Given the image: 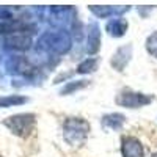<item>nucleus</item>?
Listing matches in <instances>:
<instances>
[{"instance_id":"8","label":"nucleus","mask_w":157,"mask_h":157,"mask_svg":"<svg viewBox=\"0 0 157 157\" xmlns=\"http://www.w3.org/2000/svg\"><path fill=\"white\" fill-rule=\"evenodd\" d=\"M124 123H126V118L121 113H109V115H105L102 118V126L109 127V129H113V130L121 129Z\"/></svg>"},{"instance_id":"5","label":"nucleus","mask_w":157,"mask_h":157,"mask_svg":"<svg viewBox=\"0 0 157 157\" xmlns=\"http://www.w3.org/2000/svg\"><path fill=\"white\" fill-rule=\"evenodd\" d=\"M130 55H132V46H129V44L121 46L112 57V66L116 71H123L127 66V63L130 60Z\"/></svg>"},{"instance_id":"6","label":"nucleus","mask_w":157,"mask_h":157,"mask_svg":"<svg viewBox=\"0 0 157 157\" xmlns=\"http://www.w3.org/2000/svg\"><path fill=\"white\" fill-rule=\"evenodd\" d=\"M127 27H129V24L124 17H115L112 21L107 22L105 25V30L110 36H115V38H121L126 32H127Z\"/></svg>"},{"instance_id":"4","label":"nucleus","mask_w":157,"mask_h":157,"mask_svg":"<svg viewBox=\"0 0 157 157\" xmlns=\"http://www.w3.org/2000/svg\"><path fill=\"white\" fill-rule=\"evenodd\" d=\"M33 123H35L33 115H17V116L10 118V121L6 124L14 130V134H27Z\"/></svg>"},{"instance_id":"3","label":"nucleus","mask_w":157,"mask_h":157,"mask_svg":"<svg viewBox=\"0 0 157 157\" xmlns=\"http://www.w3.org/2000/svg\"><path fill=\"white\" fill-rule=\"evenodd\" d=\"M121 154L123 157H145V149L135 137H124L121 143Z\"/></svg>"},{"instance_id":"9","label":"nucleus","mask_w":157,"mask_h":157,"mask_svg":"<svg viewBox=\"0 0 157 157\" xmlns=\"http://www.w3.org/2000/svg\"><path fill=\"white\" fill-rule=\"evenodd\" d=\"M101 47V32L98 29V25H93L90 29V35H88V47L86 50L90 54H96Z\"/></svg>"},{"instance_id":"1","label":"nucleus","mask_w":157,"mask_h":157,"mask_svg":"<svg viewBox=\"0 0 157 157\" xmlns=\"http://www.w3.org/2000/svg\"><path fill=\"white\" fill-rule=\"evenodd\" d=\"M64 140L72 146H80L90 134V124L83 118H68L63 126Z\"/></svg>"},{"instance_id":"13","label":"nucleus","mask_w":157,"mask_h":157,"mask_svg":"<svg viewBox=\"0 0 157 157\" xmlns=\"http://www.w3.org/2000/svg\"><path fill=\"white\" fill-rule=\"evenodd\" d=\"M25 102L24 98H5V99H0V105H11V104H21Z\"/></svg>"},{"instance_id":"12","label":"nucleus","mask_w":157,"mask_h":157,"mask_svg":"<svg viewBox=\"0 0 157 157\" xmlns=\"http://www.w3.org/2000/svg\"><path fill=\"white\" fill-rule=\"evenodd\" d=\"M146 49L151 55H154L157 58V32L149 35V38L146 39Z\"/></svg>"},{"instance_id":"11","label":"nucleus","mask_w":157,"mask_h":157,"mask_svg":"<svg viewBox=\"0 0 157 157\" xmlns=\"http://www.w3.org/2000/svg\"><path fill=\"white\" fill-rule=\"evenodd\" d=\"M88 85V80H78V82H71L69 85H66L63 90H61V94H69L72 91H77L80 88H85Z\"/></svg>"},{"instance_id":"14","label":"nucleus","mask_w":157,"mask_h":157,"mask_svg":"<svg viewBox=\"0 0 157 157\" xmlns=\"http://www.w3.org/2000/svg\"><path fill=\"white\" fill-rule=\"evenodd\" d=\"M152 157H157V152H155V154H152Z\"/></svg>"},{"instance_id":"10","label":"nucleus","mask_w":157,"mask_h":157,"mask_svg":"<svg viewBox=\"0 0 157 157\" xmlns=\"http://www.w3.org/2000/svg\"><path fill=\"white\" fill-rule=\"evenodd\" d=\"M98 63H99V60H98L96 57L86 58V60H83V61L77 66V72H78V74L93 72V71H96V68H98Z\"/></svg>"},{"instance_id":"2","label":"nucleus","mask_w":157,"mask_h":157,"mask_svg":"<svg viewBox=\"0 0 157 157\" xmlns=\"http://www.w3.org/2000/svg\"><path fill=\"white\" fill-rule=\"evenodd\" d=\"M151 98L143 94V93H135V91L130 90H123L116 98V104L121 107H127V109H138L143 105H148L151 104Z\"/></svg>"},{"instance_id":"7","label":"nucleus","mask_w":157,"mask_h":157,"mask_svg":"<svg viewBox=\"0 0 157 157\" xmlns=\"http://www.w3.org/2000/svg\"><path fill=\"white\" fill-rule=\"evenodd\" d=\"M129 10V6H123V8H118V6H90V11L96 14L101 19H107L110 16H116V14H124V13Z\"/></svg>"}]
</instances>
